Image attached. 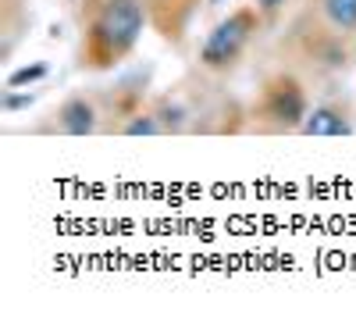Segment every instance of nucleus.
<instances>
[{
    "label": "nucleus",
    "mask_w": 356,
    "mask_h": 314,
    "mask_svg": "<svg viewBox=\"0 0 356 314\" xmlns=\"http://www.w3.org/2000/svg\"><path fill=\"white\" fill-rule=\"evenodd\" d=\"M150 8L146 0H82L79 15V68L111 72L139 47Z\"/></svg>",
    "instance_id": "obj_1"
},
{
    "label": "nucleus",
    "mask_w": 356,
    "mask_h": 314,
    "mask_svg": "<svg viewBox=\"0 0 356 314\" xmlns=\"http://www.w3.org/2000/svg\"><path fill=\"white\" fill-rule=\"evenodd\" d=\"M310 107L314 104H310V93H307V82L296 72L282 68V72L267 75L260 82L257 100L246 111V122L260 136H289V132H300Z\"/></svg>",
    "instance_id": "obj_2"
},
{
    "label": "nucleus",
    "mask_w": 356,
    "mask_h": 314,
    "mask_svg": "<svg viewBox=\"0 0 356 314\" xmlns=\"http://www.w3.org/2000/svg\"><path fill=\"white\" fill-rule=\"evenodd\" d=\"M260 29H264V15L257 11L253 0H250V4H239L203 36L200 54H196V65L207 75H228V72H235L239 61L246 57V50L253 47Z\"/></svg>",
    "instance_id": "obj_3"
},
{
    "label": "nucleus",
    "mask_w": 356,
    "mask_h": 314,
    "mask_svg": "<svg viewBox=\"0 0 356 314\" xmlns=\"http://www.w3.org/2000/svg\"><path fill=\"white\" fill-rule=\"evenodd\" d=\"M104 129V111L93 93H68L50 111V132L61 136H93Z\"/></svg>",
    "instance_id": "obj_4"
},
{
    "label": "nucleus",
    "mask_w": 356,
    "mask_h": 314,
    "mask_svg": "<svg viewBox=\"0 0 356 314\" xmlns=\"http://www.w3.org/2000/svg\"><path fill=\"white\" fill-rule=\"evenodd\" d=\"M356 132V107L353 100H321L310 107L307 122L300 125V136H349Z\"/></svg>",
    "instance_id": "obj_5"
},
{
    "label": "nucleus",
    "mask_w": 356,
    "mask_h": 314,
    "mask_svg": "<svg viewBox=\"0 0 356 314\" xmlns=\"http://www.w3.org/2000/svg\"><path fill=\"white\" fill-rule=\"evenodd\" d=\"M203 0H146L150 8V25L168 40V43H182L186 29L193 22V15L200 11Z\"/></svg>",
    "instance_id": "obj_6"
},
{
    "label": "nucleus",
    "mask_w": 356,
    "mask_h": 314,
    "mask_svg": "<svg viewBox=\"0 0 356 314\" xmlns=\"http://www.w3.org/2000/svg\"><path fill=\"white\" fill-rule=\"evenodd\" d=\"M310 8L332 43L356 40V0H310Z\"/></svg>",
    "instance_id": "obj_7"
},
{
    "label": "nucleus",
    "mask_w": 356,
    "mask_h": 314,
    "mask_svg": "<svg viewBox=\"0 0 356 314\" xmlns=\"http://www.w3.org/2000/svg\"><path fill=\"white\" fill-rule=\"evenodd\" d=\"M40 79H47V65H25V68H18V72H11L8 75V86L11 90H18V86H29V82H40Z\"/></svg>",
    "instance_id": "obj_8"
},
{
    "label": "nucleus",
    "mask_w": 356,
    "mask_h": 314,
    "mask_svg": "<svg viewBox=\"0 0 356 314\" xmlns=\"http://www.w3.org/2000/svg\"><path fill=\"white\" fill-rule=\"evenodd\" d=\"M257 4V11L264 15V22L271 25V22H278L282 15H285V8H289V0H253Z\"/></svg>",
    "instance_id": "obj_9"
}]
</instances>
